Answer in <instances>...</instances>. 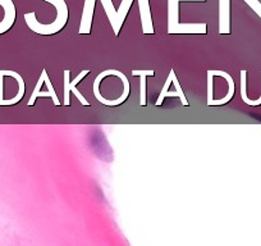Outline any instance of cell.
<instances>
[{
    "label": "cell",
    "mask_w": 261,
    "mask_h": 246,
    "mask_svg": "<svg viewBox=\"0 0 261 246\" xmlns=\"http://www.w3.org/2000/svg\"><path fill=\"white\" fill-rule=\"evenodd\" d=\"M241 96H242L243 102L248 105H260L261 104V95L257 100H250L246 95V71H241Z\"/></svg>",
    "instance_id": "8992f818"
},
{
    "label": "cell",
    "mask_w": 261,
    "mask_h": 246,
    "mask_svg": "<svg viewBox=\"0 0 261 246\" xmlns=\"http://www.w3.org/2000/svg\"><path fill=\"white\" fill-rule=\"evenodd\" d=\"M89 72H90L89 69H85V71H82L81 73H80L79 76L74 79L73 82H71L69 81V75H71V72H69L68 69H67V71H64V105L71 104V91H73L77 99L81 102V104L85 105V107H89L90 103L87 102V100L82 96L81 92L76 89V85L79 84V82L81 81V80L84 79L87 73H89Z\"/></svg>",
    "instance_id": "6da1fadb"
},
{
    "label": "cell",
    "mask_w": 261,
    "mask_h": 246,
    "mask_svg": "<svg viewBox=\"0 0 261 246\" xmlns=\"http://www.w3.org/2000/svg\"><path fill=\"white\" fill-rule=\"evenodd\" d=\"M0 4L6 8V18L0 23V34L6 32L14 21V7L11 0H0Z\"/></svg>",
    "instance_id": "3957f363"
},
{
    "label": "cell",
    "mask_w": 261,
    "mask_h": 246,
    "mask_svg": "<svg viewBox=\"0 0 261 246\" xmlns=\"http://www.w3.org/2000/svg\"><path fill=\"white\" fill-rule=\"evenodd\" d=\"M132 76L141 77L140 82V105H146V77L154 76V71H132Z\"/></svg>",
    "instance_id": "5b68a950"
},
{
    "label": "cell",
    "mask_w": 261,
    "mask_h": 246,
    "mask_svg": "<svg viewBox=\"0 0 261 246\" xmlns=\"http://www.w3.org/2000/svg\"><path fill=\"white\" fill-rule=\"evenodd\" d=\"M41 96H49V97H51L53 99V102H54V104L55 105H59L60 103H59V99H58V96H57V92H51V91H41V92H37L36 95H32L31 96V99L29 100V103H27V105H30V107H31V105H34L35 104V100L37 99V97H41Z\"/></svg>",
    "instance_id": "52a82bcc"
},
{
    "label": "cell",
    "mask_w": 261,
    "mask_h": 246,
    "mask_svg": "<svg viewBox=\"0 0 261 246\" xmlns=\"http://www.w3.org/2000/svg\"><path fill=\"white\" fill-rule=\"evenodd\" d=\"M173 75H174V71L172 69V71L169 72V75H168V79H167V81H165L164 87L162 89V92H160L159 97H158L156 103H155V105H158V107L163 104V100H164V94H165V92H168V87H169L170 84L173 82Z\"/></svg>",
    "instance_id": "ba28073f"
},
{
    "label": "cell",
    "mask_w": 261,
    "mask_h": 246,
    "mask_svg": "<svg viewBox=\"0 0 261 246\" xmlns=\"http://www.w3.org/2000/svg\"><path fill=\"white\" fill-rule=\"evenodd\" d=\"M3 72L4 76H12L14 77V79L18 81V85H19V90H18V94L16 95V96L13 97V99L11 100H3V102L0 103V105H13V104H17V103L19 102V100L23 97L24 95V82H23V79H22L21 76H19L17 72H13V71H2Z\"/></svg>",
    "instance_id": "7a4b0ae2"
},
{
    "label": "cell",
    "mask_w": 261,
    "mask_h": 246,
    "mask_svg": "<svg viewBox=\"0 0 261 246\" xmlns=\"http://www.w3.org/2000/svg\"><path fill=\"white\" fill-rule=\"evenodd\" d=\"M213 72H214V76H222L228 81V86H229V89H228L227 95L220 100H213V104H212V105H223L225 104V103L229 102V100L233 97V95H234V82H233V79L227 73V72H223V71H213Z\"/></svg>",
    "instance_id": "277c9868"
},
{
    "label": "cell",
    "mask_w": 261,
    "mask_h": 246,
    "mask_svg": "<svg viewBox=\"0 0 261 246\" xmlns=\"http://www.w3.org/2000/svg\"><path fill=\"white\" fill-rule=\"evenodd\" d=\"M213 77H214V72H207V105L213 104Z\"/></svg>",
    "instance_id": "9c48e42d"
}]
</instances>
